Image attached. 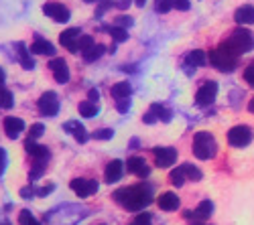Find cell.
Instances as JSON below:
<instances>
[{
    "mask_svg": "<svg viewBox=\"0 0 254 225\" xmlns=\"http://www.w3.org/2000/svg\"><path fill=\"white\" fill-rule=\"evenodd\" d=\"M114 201L120 203L124 209L128 211H140L144 209L146 205H151V189L144 187V185H132V187H124V189H118L114 193Z\"/></svg>",
    "mask_w": 254,
    "mask_h": 225,
    "instance_id": "obj_1",
    "label": "cell"
},
{
    "mask_svg": "<svg viewBox=\"0 0 254 225\" xmlns=\"http://www.w3.org/2000/svg\"><path fill=\"white\" fill-rule=\"evenodd\" d=\"M220 47L226 49L228 53H232V55L238 57V55H242V53H248V51L254 47V39H252L250 31L238 29V31H232V35L224 41Z\"/></svg>",
    "mask_w": 254,
    "mask_h": 225,
    "instance_id": "obj_2",
    "label": "cell"
},
{
    "mask_svg": "<svg viewBox=\"0 0 254 225\" xmlns=\"http://www.w3.org/2000/svg\"><path fill=\"white\" fill-rule=\"evenodd\" d=\"M216 140L209 132H197L195 138H193V154L199 158V160H209L216 156Z\"/></svg>",
    "mask_w": 254,
    "mask_h": 225,
    "instance_id": "obj_3",
    "label": "cell"
},
{
    "mask_svg": "<svg viewBox=\"0 0 254 225\" xmlns=\"http://www.w3.org/2000/svg\"><path fill=\"white\" fill-rule=\"evenodd\" d=\"M207 59H209V63L214 65L218 71H232L236 67V55H232V53H228L226 49H222V47H218V49H211L209 51V55H207Z\"/></svg>",
    "mask_w": 254,
    "mask_h": 225,
    "instance_id": "obj_4",
    "label": "cell"
},
{
    "mask_svg": "<svg viewBox=\"0 0 254 225\" xmlns=\"http://www.w3.org/2000/svg\"><path fill=\"white\" fill-rule=\"evenodd\" d=\"M130 84L128 81H118L116 86H112V90H110V93H112V97L116 99V108H118V112H126L128 110V106H130Z\"/></svg>",
    "mask_w": 254,
    "mask_h": 225,
    "instance_id": "obj_5",
    "label": "cell"
},
{
    "mask_svg": "<svg viewBox=\"0 0 254 225\" xmlns=\"http://www.w3.org/2000/svg\"><path fill=\"white\" fill-rule=\"evenodd\" d=\"M252 140V130L248 126H234L230 132H228V142L230 146H236V148H242L246 144H250Z\"/></svg>",
    "mask_w": 254,
    "mask_h": 225,
    "instance_id": "obj_6",
    "label": "cell"
},
{
    "mask_svg": "<svg viewBox=\"0 0 254 225\" xmlns=\"http://www.w3.org/2000/svg\"><path fill=\"white\" fill-rule=\"evenodd\" d=\"M69 187L77 197H92L98 191V180H94V179H73L69 182Z\"/></svg>",
    "mask_w": 254,
    "mask_h": 225,
    "instance_id": "obj_7",
    "label": "cell"
},
{
    "mask_svg": "<svg viewBox=\"0 0 254 225\" xmlns=\"http://www.w3.org/2000/svg\"><path fill=\"white\" fill-rule=\"evenodd\" d=\"M39 110L43 116H55L59 112V99L55 91H45L39 97Z\"/></svg>",
    "mask_w": 254,
    "mask_h": 225,
    "instance_id": "obj_8",
    "label": "cell"
},
{
    "mask_svg": "<svg viewBox=\"0 0 254 225\" xmlns=\"http://www.w3.org/2000/svg\"><path fill=\"white\" fill-rule=\"evenodd\" d=\"M216 95H218L216 81H205L195 93V101H197V106H209L216 99Z\"/></svg>",
    "mask_w": 254,
    "mask_h": 225,
    "instance_id": "obj_9",
    "label": "cell"
},
{
    "mask_svg": "<svg viewBox=\"0 0 254 225\" xmlns=\"http://www.w3.org/2000/svg\"><path fill=\"white\" fill-rule=\"evenodd\" d=\"M153 156H155L157 167L167 169V167H171L173 162L177 160V150L171 148V146H161V148H155L153 150Z\"/></svg>",
    "mask_w": 254,
    "mask_h": 225,
    "instance_id": "obj_10",
    "label": "cell"
},
{
    "mask_svg": "<svg viewBox=\"0 0 254 225\" xmlns=\"http://www.w3.org/2000/svg\"><path fill=\"white\" fill-rule=\"evenodd\" d=\"M49 69H51V73H53L57 84H67V81H69V67H67V63L61 57H55L51 61Z\"/></svg>",
    "mask_w": 254,
    "mask_h": 225,
    "instance_id": "obj_11",
    "label": "cell"
},
{
    "mask_svg": "<svg viewBox=\"0 0 254 225\" xmlns=\"http://www.w3.org/2000/svg\"><path fill=\"white\" fill-rule=\"evenodd\" d=\"M43 12L47 16H51L55 23H67V20H69V10L63 4H59V2H47L43 6Z\"/></svg>",
    "mask_w": 254,
    "mask_h": 225,
    "instance_id": "obj_12",
    "label": "cell"
},
{
    "mask_svg": "<svg viewBox=\"0 0 254 225\" xmlns=\"http://www.w3.org/2000/svg\"><path fill=\"white\" fill-rule=\"evenodd\" d=\"M79 37H81V31H79V29H67V31L61 33L59 43L65 47V49H69L71 53H75V51H77V41H79Z\"/></svg>",
    "mask_w": 254,
    "mask_h": 225,
    "instance_id": "obj_13",
    "label": "cell"
},
{
    "mask_svg": "<svg viewBox=\"0 0 254 225\" xmlns=\"http://www.w3.org/2000/svg\"><path fill=\"white\" fill-rule=\"evenodd\" d=\"M122 173H124V162L116 158V160L108 162V167H106V171H104V179H106V182L112 185V182L122 179Z\"/></svg>",
    "mask_w": 254,
    "mask_h": 225,
    "instance_id": "obj_14",
    "label": "cell"
},
{
    "mask_svg": "<svg viewBox=\"0 0 254 225\" xmlns=\"http://www.w3.org/2000/svg\"><path fill=\"white\" fill-rule=\"evenodd\" d=\"M23 130H25V122L20 120V118H14V116L4 118V132H6V136L10 140L18 138V134L23 132Z\"/></svg>",
    "mask_w": 254,
    "mask_h": 225,
    "instance_id": "obj_15",
    "label": "cell"
},
{
    "mask_svg": "<svg viewBox=\"0 0 254 225\" xmlns=\"http://www.w3.org/2000/svg\"><path fill=\"white\" fill-rule=\"evenodd\" d=\"M126 169H128L130 175H136V177H146L149 175V167L142 156H130L128 162H126Z\"/></svg>",
    "mask_w": 254,
    "mask_h": 225,
    "instance_id": "obj_16",
    "label": "cell"
},
{
    "mask_svg": "<svg viewBox=\"0 0 254 225\" xmlns=\"http://www.w3.org/2000/svg\"><path fill=\"white\" fill-rule=\"evenodd\" d=\"M157 205L163 209V211H175L179 207V197L171 191H167V193H161L159 199H157Z\"/></svg>",
    "mask_w": 254,
    "mask_h": 225,
    "instance_id": "obj_17",
    "label": "cell"
},
{
    "mask_svg": "<svg viewBox=\"0 0 254 225\" xmlns=\"http://www.w3.org/2000/svg\"><path fill=\"white\" fill-rule=\"evenodd\" d=\"M25 150H27L35 160H49V150H47V146L37 144V142H33L31 138L25 142Z\"/></svg>",
    "mask_w": 254,
    "mask_h": 225,
    "instance_id": "obj_18",
    "label": "cell"
},
{
    "mask_svg": "<svg viewBox=\"0 0 254 225\" xmlns=\"http://www.w3.org/2000/svg\"><path fill=\"white\" fill-rule=\"evenodd\" d=\"M155 120L169 122V120H171V112H169L167 108H163V106H159V104H155V106H151L149 114L144 116V122H146V124H153Z\"/></svg>",
    "mask_w": 254,
    "mask_h": 225,
    "instance_id": "obj_19",
    "label": "cell"
},
{
    "mask_svg": "<svg viewBox=\"0 0 254 225\" xmlns=\"http://www.w3.org/2000/svg\"><path fill=\"white\" fill-rule=\"evenodd\" d=\"M211 211H214V205H211V201H201L193 213H187V217H193V221H205V219H209Z\"/></svg>",
    "mask_w": 254,
    "mask_h": 225,
    "instance_id": "obj_20",
    "label": "cell"
},
{
    "mask_svg": "<svg viewBox=\"0 0 254 225\" xmlns=\"http://www.w3.org/2000/svg\"><path fill=\"white\" fill-rule=\"evenodd\" d=\"M234 18H236V23H240V25H254V6H250V4L240 6L236 10Z\"/></svg>",
    "mask_w": 254,
    "mask_h": 225,
    "instance_id": "obj_21",
    "label": "cell"
},
{
    "mask_svg": "<svg viewBox=\"0 0 254 225\" xmlns=\"http://www.w3.org/2000/svg\"><path fill=\"white\" fill-rule=\"evenodd\" d=\"M31 53H37V55H55V47L49 43V41L35 39V43L31 45Z\"/></svg>",
    "mask_w": 254,
    "mask_h": 225,
    "instance_id": "obj_22",
    "label": "cell"
},
{
    "mask_svg": "<svg viewBox=\"0 0 254 225\" xmlns=\"http://www.w3.org/2000/svg\"><path fill=\"white\" fill-rule=\"evenodd\" d=\"M16 55H18V61H20V65H23V69H33L35 67L25 43H16Z\"/></svg>",
    "mask_w": 254,
    "mask_h": 225,
    "instance_id": "obj_23",
    "label": "cell"
},
{
    "mask_svg": "<svg viewBox=\"0 0 254 225\" xmlns=\"http://www.w3.org/2000/svg\"><path fill=\"white\" fill-rule=\"evenodd\" d=\"M65 130L71 132L73 138H75L77 142H81V144L88 140V132H86V128H83L81 124H77V122H67V124H65Z\"/></svg>",
    "mask_w": 254,
    "mask_h": 225,
    "instance_id": "obj_24",
    "label": "cell"
},
{
    "mask_svg": "<svg viewBox=\"0 0 254 225\" xmlns=\"http://www.w3.org/2000/svg\"><path fill=\"white\" fill-rule=\"evenodd\" d=\"M205 61H207V55L203 51H199V49H195V51H191L187 55V63L193 65V67H203Z\"/></svg>",
    "mask_w": 254,
    "mask_h": 225,
    "instance_id": "obj_25",
    "label": "cell"
},
{
    "mask_svg": "<svg viewBox=\"0 0 254 225\" xmlns=\"http://www.w3.org/2000/svg\"><path fill=\"white\" fill-rule=\"evenodd\" d=\"M79 114L83 116V118H94L96 114H98V106H96V101H90V99H86V101H79Z\"/></svg>",
    "mask_w": 254,
    "mask_h": 225,
    "instance_id": "obj_26",
    "label": "cell"
},
{
    "mask_svg": "<svg viewBox=\"0 0 254 225\" xmlns=\"http://www.w3.org/2000/svg\"><path fill=\"white\" fill-rule=\"evenodd\" d=\"M12 104H14L12 93H10L6 88L0 86V108H2V110H10V108H12Z\"/></svg>",
    "mask_w": 254,
    "mask_h": 225,
    "instance_id": "obj_27",
    "label": "cell"
},
{
    "mask_svg": "<svg viewBox=\"0 0 254 225\" xmlns=\"http://www.w3.org/2000/svg\"><path fill=\"white\" fill-rule=\"evenodd\" d=\"M104 53H106V47H104V45H94L92 49H88L86 53H81V55H83V59H86V61H90V63H92V61L100 59Z\"/></svg>",
    "mask_w": 254,
    "mask_h": 225,
    "instance_id": "obj_28",
    "label": "cell"
},
{
    "mask_svg": "<svg viewBox=\"0 0 254 225\" xmlns=\"http://www.w3.org/2000/svg\"><path fill=\"white\" fill-rule=\"evenodd\" d=\"M45 169H47V160H35V162H33V169H31V173H29V179H31V180L39 179L41 175L45 173Z\"/></svg>",
    "mask_w": 254,
    "mask_h": 225,
    "instance_id": "obj_29",
    "label": "cell"
},
{
    "mask_svg": "<svg viewBox=\"0 0 254 225\" xmlns=\"http://www.w3.org/2000/svg\"><path fill=\"white\" fill-rule=\"evenodd\" d=\"M185 171H183V167H179V169H175V171H171V175H169V180H171V185H175V187H181L183 182H185Z\"/></svg>",
    "mask_w": 254,
    "mask_h": 225,
    "instance_id": "obj_30",
    "label": "cell"
},
{
    "mask_svg": "<svg viewBox=\"0 0 254 225\" xmlns=\"http://www.w3.org/2000/svg\"><path fill=\"white\" fill-rule=\"evenodd\" d=\"M18 223H20V225H41V223L31 215L29 209H23V211L18 213Z\"/></svg>",
    "mask_w": 254,
    "mask_h": 225,
    "instance_id": "obj_31",
    "label": "cell"
},
{
    "mask_svg": "<svg viewBox=\"0 0 254 225\" xmlns=\"http://www.w3.org/2000/svg\"><path fill=\"white\" fill-rule=\"evenodd\" d=\"M94 47V39L90 37V35H81L79 37V41H77V51H81V53H86L88 49H92Z\"/></svg>",
    "mask_w": 254,
    "mask_h": 225,
    "instance_id": "obj_32",
    "label": "cell"
},
{
    "mask_svg": "<svg viewBox=\"0 0 254 225\" xmlns=\"http://www.w3.org/2000/svg\"><path fill=\"white\" fill-rule=\"evenodd\" d=\"M110 35H112V39L116 41V43H124V41L128 39V33H126V29H122V27H112Z\"/></svg>",
    "mask_w": 254,
    "mask_h": 225,
    "instance_id": "obj_33",
    "label": "cell"
},
{
    "mask_svg": "<svg viewBox=\"0 0 254 225\" xmlns=\"http://www.w3.org/2000/svg\"><path fill=\"white\" fill-rule=\"evenodd\" d=\"M181 167H183L187 179H191V180H199V179H201V171L195 169L193 165H181Z\"/></svg>",
    "mask_w": 254,
    "mask_h": 225,
    "instance_id": "obj_34",
    "label": "cell"
},
{
    "mask_svg": "<svg viewBox=\"0 0 254 225\" xmlns=\"http://www.w3.org/2000/svg\"><path fill=\"white\" fill-rule=\"evenodd\" d=\"M130 225H153V217H151V213H138L132 221H130Z\"/></svg>",
    "mask_w": 254,
    "mask_h": 225,
    "instance_id": "obj_35",
    "label": "cell"
},
{
    "mask_svg": "<svg viewBox=\"0 0 254 225\" xmlns=\"http://www.w3.org/2000/svg\"><path fill=\"white\" fill-rule=\"evenodd\" d=\"M43 124H33L31 126V130H29V138L31 140H35V138H39V136H43Z\"/></svg>",
    "mask_w": 254,
    "mask_h": 225,
    "instance_id": "obj_36",
    "label": "cell"
},
{
    "mask_svg": "<svg viewBox=\"0 0 254 225\" xmlns=\"http://www.w3.org/2000/svg\"><path fill=\"white\" fill-rule=\"evenodd\" d=\"M173 8V0H157V10L159 12H169Z\"/></svg>",
    "mask_w": 254,
    "mask_h": 225,
    "instance_id": "obj_37",
    "label": "cell"
},
{
    "mask_svg": "<svg viewBox=\"0 0 254 225\" xmlns=\"http://www.w3.org/2000/svg\"><path fill=\"white\" fill-rule=\"evenodd\" d=\"M112 130H108V128H104V130H98V132H94V138L96 140H108V138H112Z\"/></svg>",
    "mask_w": 254,
    "mask_h": 225,
    "instance_id": "obj_38",
    "label": "cell"
},
{
    "mask_svg": "<svg viewBox=\"0 0 254 225\" xmlns=\"http://www.w3.org/2000/svg\"><path fill=\"white\" fill-rule=\"evenodd\" d=\"M244 79L248 81V86L254 88V65H248V67L244 69Z\"/></svg>",
    "mask_w": 254,
    "mask_h": 225,
    "instance_id": "obj_39",
    "label": "cell"
},
{
    "mask_svg": "<svg viewBox=\"0 0 254 225\" xmlns=\"http://www.w3.org/2000/svg\"><path fill=\"white\" fill-rule=\"evenodd\" d=\"M189 0H173V8H177V10H189Z\"/></svg>",
    "mask_w": 254,
    "mask_h": 225,
    "instance_id": "obj_40",
    "label": "cell"
},
{
    "mask_svg": "<svg viewBox=\"0 0 254 225\" xmlns=\"http://www.w3.org/2000/svg\"><path fill=\"white\" fill-rule=\"evenodd\" d=\"M4 169H6V152H4V148H0V177H2Z\"/></svg>",
    "mask_w": 254,
    "mask_h": 225,
    "instance_id": "obj_41",
    "label": "cell"
},
{
    "mask_svg": "<svg viewBox=\"0 0 254 225\" xmlns=\"http://www.w3.org/2000/svg\"><path fill=\"white\" fill-rule=\"evenodd\" d=\"M130 25H132V18H118V25L116 27L126 29V27H130Z\"/></svg>",
    "mask_w": 254,
    "mask_h": 225,
    "instance_id": "obj_42",
    "label": "cell"
},
{
    "mask_svg": "<svg viewBox=\"0 0 254 225\" xmlns=\"http://www.w3.org/2000/svg\"><path fill=\"white\" fill-rule=\"evenodd\" d=\"M51 191H53V185H49V187H43V189L39 191V195H41V197H47V193H51Z\"/></svg>",
    "mask_w": 254,
    "mask_h": 225,
    "instance_id": "obj_43",
    "label": "cell"
},
{
    "mask_svg": "<svg viewBox=\"0 0 254 225\" xmlns=\"http://www.w3.org/2000/svg\"><path fill=\"white\" fill-rule=\"evenodd\" d=\"M88 97H90V101H96V99H98V90H90Z\"/></svg>",
    "mask_w": 254,
    "mask_h": 225,
    "instance_id": "obj_44",
    "label": "cell"
},
{
    "mask_svg": "<svg viewBox=\"0 0 254 225\" xmlns=\"http://www.w3.org/2000/svg\"><path fill=\"white\" fill-rule=\"evenodd\" d=\"M248 110H250V112H252V114H254V97H252V99H250V104H248Z\"/></svg>",
    "mask_w": 254,
    "mask_h": 225,
    "instance_id": "obj_45",
    "label": "cell"
},
{
    "mask_svg": "<svg viewBox=\"0 0 254 225\" xmlns=\"http://www.w3.org/2000/svg\"><path fill=\"white\" fill-rule=\"evenodd\" d=\"M2 81H4V71L0 69V86H2Z\"/></svg>",
    "mask_w": 254,
    "mask_h": 225,
    "instance_id": "obj_46",
    "label": "cell"
},
{
    "mask_svg": "<svg viewBox=\"0 0 254 225\" xmlns=\"http://www.w3.org/2000/svg\"><path fill=\"white\" fill-rule=\"evenodd\" d=\"M134 2H136L138 6H144V2H146V0H134Z\"/></svg>",
    "mask_w": 254,
    "mask_h": 225,
    "instance_id": "obj_47",
    "label": "cell"
},
{
    "mask_svg": "<svg viewBox=\"0 0 254 225\" xmlns=\"http://www.w3.org/2000/svg\"><path fill=\"white\" fill-rule=\"evenodd\" d=\"M193 225H207V223H203V221H197V223H193Z\"/></svg>",
    "mask_w": 254,
    "mask_h": 225,
    "instance_id": "obj_48",
    "label": "cell"
},
{
    "mask_svg": "<svg viewBox=\"0 0 254 225\" xmlns=\"http://www.w3.org/2000/svg\"><path fill=\"white\" fill-rule=\"evenodd\" d=\"M86 2H92V0H86Z\"/></svg>",
    "mask_w": 254,
    "mask_h": 225,
    "instance_id": "obj_49",
    "label": "cell"
},
{
    "mask_svg": "<svg viewBox=\"0 0 254 225\" xmlns=\"http://www.w3.org/2000/svg\"><path fill=\"white\" fill-rule=\"evenodd\" d=\"M100 225H104V223H100Z\"/></svg>",
    "mask_w": 254,
    "mask_h": 225,
    "instance_id": "obj_50",
    "label": "cell"
}]
</instances>
